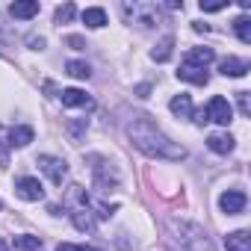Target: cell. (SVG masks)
<instances>
[{"label": "cell", "mask_w": 251, "mask_h": 251, "mask_svg": "<svg viewBox=\"0 0 251 251\" xmlns=\"http://www.w3.org/2000/svg\"><path fill=\"white\" fill-rule=\"evenodd\" d=\"M127 136L130 142L145 154V157H154V160H169V163H180L186 157V148L172 142L157 124L148 118V115H139L127 124Z\"/></svg>", "instance_id": "1"}, {"label": "cell", "mask_w": 251, "mask_h": 251, "mask_svg": "<svg viewBox=\"0 0 251 251\" xmlns=\"http://www.w3.org/2000/svg\"><path fill=\"white\" fill-rule=\"evenodd\" d=\"M169 227H172V233H175V239L180 242V248H183V251H213L210 236H207V230H204L201 225L172 219V222H169Z\"/></svg>", "instance_id": "2"}, {"label": "cell", "mask_w": 251, "mask_h": 251, "mask_svg": "<svg viewBox=\"0 0 251 251\" xmlns=\"http://www.w3.org/2000/svg\"><path fill=\"white\" fill-rule=\"evenodd\" d=\"M124 18L148 30L160 21V9H157V3H139L136 0V3H124Z\"/></svg>", "instance_id": "3"}, {"label": "cell", "mask_w": 251, "mask_h": 251, "mask_svg": "<svg viewBox=\"0 0 251 251\" xmlns=\"http://www.w3.org/2000/svg\"><path fill=\"white\" fill-rule=\"evenodd\" d=\"M36 166H39V169L48 175V180L56 183V186H59V183L65 180V175H68V163H65L62 157H53V154H42V157L36 160Z\"/></svg>", "instance_id": "4"}, {"label": "cell", "mask_w": 251, "mask_h": 251, "mask_svg": "<svg viewBox=\"0 0 251 251\" xmlns=\"http://www.w3.org/2000/svg\"><path fill=\"white\" fill-rule=\"evenodd\" d=\"M207 121H216V124H222V127H227V124L233 121V106L227 103V98H213L210 103H207Z\"/></svg>", "instance_id": "5"}, {"label": "cell", "mask_w": 251, "mask_h": 251, "mask_svg": "<svg viewBox=\"0 0 251 251\" xmlns=\"http://www.w3.org/2000/svg\"><path fill=\"white\" fill-rule=\"evenodd\" d=\"M15 192L24 201H42L45 198V186L39 183V177H18L15 180Z\"/></svg>", "instance_id": "6"}, {"label": "cell", "mask_w": 251, "mask_h": 251, "mask_svg": "<svg viewBox=\"0 0 251 251\" xmlns=\"http://www.w3.org/2000/svg\"><path fill=\"white\" fill-rule=\"evenodd\" d=\"M59 98H62V106H71V109H92L95 106V100L83 89H62Z\"/></svg>", "instance_id": "7"}, {"label": "cell", "mask_w": 251, "mask_h": 251, "mask_svg": "<svg viewBox=\"0 0 251 251\" xmlns=\"http://www.w3.org/2000/svg\"><path fill=\"white\" fill-rule=\"evenodd\" d=\"M92 160L98 163V166H95V183H98V186L106 192L109 186H115V183H118V172H115L109 163H103L100 157H92Z\"/></svg>", "instance_id": "8"}, {"label": "cell", "mask_w": 251, "mask_h": 251, "mask_svg": "<svg viewBox=\"0 0 251 251\" xmlns=\"http://www.w3.org/2000/svg\"><path fill=\"white\" fill-rule=\"evenodd\" d=\"M245 192H239V189H227L222 198H219V207L227 213V216H236V213H242L245 210Z\"/></svg>", "instance_id": "9"}, {"label": "cell", "mask_w": 251, "mask_h": 251, "mask_svg": "<svg viewBox=\"0 0 251 251\" xmlns=\"http://www.w3.org/2000/svg\"><path fill=\"white\" fill-rule=\"evenodd\" d=\"M177 77H180L183 83H192V86H207V80H210L207 68H195V65H189V62H183V65H180Z\"/></svg>", "instance_id": "10"}, {"label": "cell", "mask_w": 251, "mask_h": 251, "mask_svg": "<svg viewBox=\"0 0 251 251\" xmlns=\"http://www.w3.org/2000/svg\"><path fill=\"white\" fill-rule=\"evenodd\" d=\"M219 71H222L225 77H245V74H248V62L239 59V56H227V59L219 62Z\"/></svg>", "instance_id": "11"}, {"label": "cell", "mask_w": 251, "mask_h": 251, "mask_svg": "<svg viewBox=\"0 0 251 251\" xmlns=\"http://www.w3.org/2000/svg\"><path fill=\"white\" fill-rule=\"evenodd\" d=\"M9 15L12 18H21V21L39 15V0H15V3L9 6Z\"/></svg>", "instance_id": "12"}, {"label": "cell", "mask_w": 251, "mask_h": 251, "mask_svg": "<svg viewBox=\"0 0 251 251\" xmlns=\"http://www.w3.org/2000/svg\"><path fill=\"white\" fill-rule=\"evenodd\" d=\"M71 222H74V227L83 230V233H92V230L98 227V222H95V216L89 213V207H77V210L71 213Z\"/></svg>", "instance_id": "13"}, {"label": "cell", "mask_w": 251, "mask_h": 251, "mask_svg": "<svg viewBox=\"0 0 251 251\" xmlns=\"http://www.w3.org/2000/svg\"><path fill=\"white\" fill-rule=\"evenodd\" d=\"M225 248L227 251H251V233L248 230H233L225 236Z\"/></svg>", "instance_id": "14"}, {"label": "cell", "mask_w": 251, "mask_h": 251, "mask_svg": "<svg viewBox=\"0 0 251 251\" xmlns=\"http://www.w3.org/2000/svg\"><path fill=\"white\" fill-rule=\"evenodd\" d=\"M33 127H27V124H18V127H12L9 130V142L6 145H12V148H27L30 142H33Z\"/></svg>", "instance_id": "15"}, {"label": "cell", "mask_w": 251, "mask_h": 251, "mask_svg": "<svg viewBox=\"0 0 251 251\" xmlns=\"http://www.w3.org/2000/svg\"><path fill=\"white\" fill-rule=\"evenodd\" d=\"M213 59H216L213 48H192V50L186 53V59H183V62H189V65H195V68H207Z\"/></svg>", "instance_id": "16"}, {"label": "cell", "mask_w": 251, "mask_h": 251, "mask_svg": "<svg viewBox=\"0 0 251 251\" xmlns=\"http://www.w3.org/2000/svg\"><path fill=\"white\" fill-rule=\"evenodd\" d=\"M169 109H172L177 118H192V98H189V95H175L172 103H169Z\"/></svg>", "instance_id": "17"}, {"label": "cell", "mask_w": 251, "mask_h": 251, "mask_svg": "<svg viewBox=\"0 0 251 251\" xmlns=\"http://www.w3.org/2000/svg\"><path fill=\"white\" fill-rule=\"evenodd\" d=\"M207 148L213 154H230L233 151V136H225V133H213L207 139Z\"/></svg>", "instance_id": "18"}, {"label": "cell", "mask_w": 251, "mask_h": 251, "mask_svg": "<svg viewBox=\"0 0 251 251\" xmlns=\"http://www.w3.org/2000/svg\"><path fill=\"white\" fill-rule=\"evenodd\" d=\"M12 245H15V251H45V242H42L39 236H33V233H21V236H15Z\"/></svg>", "instance_id": "19"}, {"label": "cell", "mask_w": 251, "mask_h": 251, "mask_svg": "<svg viewBox=\"0 0 251 251\" xmlns=\"http://www.w3.org/2000/svg\"><path fill=\"white\" fill-rule=\"evenodd\" d=\"M83 24H86V27H92V30H98V27H103V24H106V12H103L100 6H89V9L83 12Z\"/></svg>", "instance_id": "20"}, {"label": "cell", "mask_w": 251, "mask_h": 251, "mask_svg": "<svg viewBox=\"0 0 251 251\" xmlns=\"http://www.w3.org/2000/svg\"><path fill=\"white\" fill-rule=\"evenodd\" d=\"M172 48H175V39L166 36V39L151 50V59H154V62H169V59H172Z\"/></svg>", "instance_id": "21"}, {"label": "cell", "mask_w": 251, "mask_h": 251, "mask_svg": "<svg viewBox=\"0 0 251 251\" xmlns=\"http://www.w3.org/2000/svg\"><path fill=\"white\" fill-rule=\"evenodd\" d=\"M233 30H236V36H239L242 45H251V21H248L245 15H239V18L233 21Z\"/></svg>", "instance_id": "22"}, {"label": "cell", "mask_w": 251, "mask_h": 251, "mask_svg": "<svg viewBox=\"0 0 251 251\" xmlns=\"http://www.w3.org/2000/svg\"><path fill=\"white\" fill-rule=\"evenodd\" d=\"M65 68H68V74L71 77H77V80H89V65L86 62H80V59H71V62H65Z\"/></svg>", "instance_id": "23"}, {"label": "cell", "mask_w": 251, "mask_h": 251, "mask_svg": "<svg viewBox=\"0 0 251 251\" xmlns=\"http://www.w3.org/2000/svg\"><path fill=\"white\" fill-rule=\"evenodd\" d=\"M68 201H77L80 207H89V195H86L83 186H71V189H68Z\"/></svg>", "instance_id": "24"}, {"label": "cell", "mask_w": 251, "mask_h": 251, "mask_svg": "<svg viewBox=\"0 0 251 251\" xmlns=\"http://www.w3.org/2000/svg\"><path fill=\"white\" fill-rule=\"evenodd\" d=\"M53 18H56V24H65V21H71V18H74V3H65V6H59Z\"/></svg>", "instance_id": "25"}, {"label": "cell", "mask_w": 251, "mask_h": 251, "mask_svg": "<svg viewBox=\"0 0 251 251\" xmlns=\"http://www.w3.org/2000/svg\"><path fill=\"white\" fill-rule=\"evenodd\" d=\"M86 127H89V121H86V118H80L77 124H68V130H71V136H74V139H80V133H83Z\"/></svg>", "instance_id": "26"}, {"label": "cell", "mask_w": 251, "mask_h": 251, "mask_svg": "<svg viewBox=\"0 0 251 251\" xmlns=\"http://www.w3.org/2000/svg\"><path fill=\"white\" fill-rule=\"evenodd\" d=\"M236 100H239V112L248 115L251 112V103H248V92H236Z\"/></svg>", "instance_id": "27"}, {"label": "cell", "mask_w": 251, "mask_h": 251, "mask_svg": "<svg viewBox=\"0 0 251 251\" xmlns=\"http://www.w3.org/2000/svg\"><path fill=\"white\" fill-rule=\"evenodd\" d=\"M65 45H68V48H74V50H83V48H86V42H83L80 36H68V39H65Z\"/></svg>", "instance_id": "28"}, {"label": "cell", "mask_w": 251, "mask_h": 251, "mask_svg": "<svg viewBox=\"0 0 251 251\" xmlns=\"http://www.w3.org/2000/svg\"><path fill=\"white\" fill-rule=\"evenodd\" d=\"M56 251H89V248H83V245H74V242H59V245H56Z\"/></svg>", "instance_id": "29"}, {"label": "cell", "mask_w": 251, "mask_h": 251, "mask_svg": "<svg viewBox=\"0 0 251 251\" xmlns=\"http://www.w3.org/2000/svg\"><path fill=\"white\" fill-rule=\"evenodd\" d=\"M27 45H30L33 50H42V48H45V39H42V36H30V39H27Z\"/></svg>", "instance_id": "30"}, {"label": "cell", "mask_w": 251, "mask_h": 251, "mask_svg": "<svg viewBox=\"0 0 251 251\" xmlns=\"http://www.w3.org/2000/svg\"><path fill=\"white\" fill-rule=\"evenodd\" d=\"M0 166H9V151H6V142H0Z\"/></svg>", "instance_id": "31"}, {"label": "cell", "mask_w": 251, "mask_h": 251, "mask_svg": "<svg viewBox=\"0 0 251 251\" xmlns=\"http://www.w3.org/2000/svg\"><path fill=\"white\" fill-rule=\"evenodd\" d=\"M225 9V3H201V12H219Z\"/></svg>", "instance_id": "32"}, {"label": "cell", "mask_w": 251, "mask_h": 251, "mask_svg": "<svg viewBox=\"0 0 251 251\" xmlns=\"http://www.w3.org/2000/svg\"><path fill=\"white\" fill-rule=\"evenodd\" d=\"M0 251H9V248H6V242H3V239H0Z\"/></svg>", "instance_id": "33"}]
</instances>
